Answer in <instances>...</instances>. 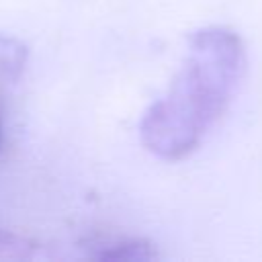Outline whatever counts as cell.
I'll list each match as a JSON object with an SVG mask.
<instances>
[{
  "mask_svg": "<svg viewBox=\"0 0 262 262\" xmlns=\"http://www.w3.org/2000/svg\"><path fill=\"white\" fill-rule=\"evenodd\" d=\"M0 145H2V123H0Z\"/></svg>",
  "mask_w": 262,
  "mask_h": 262,
  "instance_id": "cell-3",
  "label": "cell"
},
{
  "mask_svg": "<svg viewBox=\"0 0 262 262\" xmlns=\"http://www.w3.org/2000/svg\"><path fill=\"white\" fill-rule=\"evenodd\" d=\"M246 70V49L229 27H203L188 37L184 61L170 88L141 117V143L176 162L190 156L227 111Z\"/></svg>",
  "mask_w": 262,
  "mask_h": 262,
  "instance_id": "cell-1",
  "label": "cell"
},
{
  "mask_svg": "<svg viewBox=\"0 0 262 262\" xmlns=\"http://www.w3.org/2000/svg\"><path fill=\"white\" fill-rule=\"evenodd\" d=\"M94 258L102 260H154L158 258L156 248L147 239L135 237H106L92 244Z\"/></svg>",
  "mask_w": 262,
  "mask_h": 262,
  "instance_id": "cell-2",
  "label": "cell"
}]
</instances>
